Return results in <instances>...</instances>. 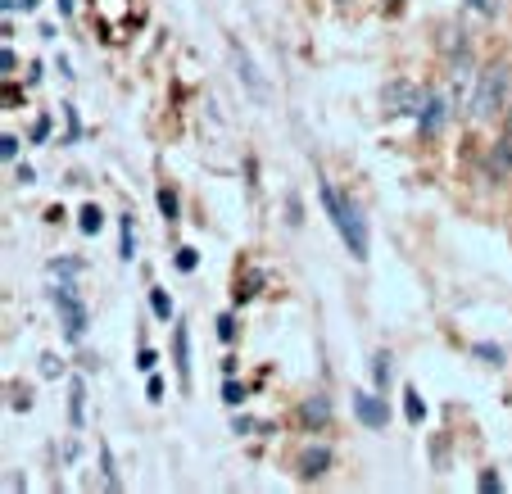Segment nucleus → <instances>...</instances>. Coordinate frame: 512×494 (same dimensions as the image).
<instances>
[{
  "mask_svg": "<svg viewBox=\"0 0 512 494\" xmlns=\"http://www.w3.org/2000/svg\"><path fill=\"white\" fill-rule=\"evenodd\" d=\"M372 381H377V390L390 386V354H377V359H372Z\"/></svg>",
  "mask_w": 512,
  "mask_h": 494,
  "instance_id": "13",
  "label": "nucleus"
},
{
  "mask_svg": "<svg viewBox=\"0 0 512 494\" xmlns=\"http://www.w3.org/2000/svg\"><path fill=\"white\" fill-rule=\"evenodd\" d=\"M78 227H82V232H87V236H96L100 227H105V214H100L96 204H87V209H82V214H78Z\"/></svg>",
  "mask_w": 512,
  "mask_h": 494,
  "instance_id": "12",
  "label": "nucleus"
},
{
  "mask_svg": "<svg viewBox=\"0 0 512 494\" xmlns=\"http://www.w3.org/2000/svg\"><path fill=\"white\" fill-rule=\"evenodd\" d=\"M318 195H322V209H327L331 223H336L340 241H345V245H349V254H354V259L363 263V259H368V223H363V214H358V204H354V200H345V195H340L331 182H322V186H318Z\"/></svg>",
  "mask_w": 512,
  "mask_h": 494,
  "instance_id": "1",
  "label": "nucleus"
},
{
  "mask_svg": "<svg viewBox=\"0 0 512 494\" xmlns=\"http://www.w3.org/2000/svg\"><path fill=\"white\" fill-rule=\"evenodd\" d=\"M68 395H73V404H68V417H73V427H82V422H87V381L73 377Z\"/></svg>",
  "mask_w": 512,
  "mask_h": 494,
  "instance_id": "11",
  "label": "nucleus"
},
{
  "mask_svg": "<svg viewBox=\"0 0 512 494\" xmlns=\"http://www.w3.org/2000/svg\"><path fill=\"white\" fill-rule=\"evenodd\" d=\"M467 5H472L476 14H494V10H499V0H467Z\"/></svg>",
  "mask_w": 512,
  "mask_h": 494,
  "instance_id": "25",
  "label": "nucleus"
},
{
  "mask_svg": "<svg viewBox=\"0 0 512 494\" xmlns=\"http://www.w3.org/2000/svg\"><path fill=\"white\" fill-rule=\"evenodd\" d=\"M100 467H105L109 490H118V472H114V454H109V445H100Z\"/></svg>",
  "mask_w": 512,
  "mask_h": 494,
  "instance_id": "17",
  "label": "nucleus"
},
{
  "mask_svg": "<svg viewBox=\"0 0 512 494\" xmlns=\"http://www.w3.org/2000/svg\"><path fill=\"white\" fill-rule=\"evenodd\" d=\"M223 395H227V404H241V399H245V390L236 386V381H227V386H223Z\"/></svg>",
  "mask_w": 512,
  "mask_h": 494,
  "instance_id": "24",
  "label": "nucleus"
},
{
  "mask_svg": "<svg viewBox=\"0 0 512 494\" xmlns=\"http://www.w3.org/2000/svg\"><path fill=\"white\" fill-rule=\"evenodd\" d=\"M476 490H481V494H499V490H503L499 472H481V481H476Z\"/></svg>",
  "mask_w": 512,
  "mask_h": 494,
  "instance_id": "19",
  "label": "nucleus"
},
{
  "mask_svg": "<svg viewBox=\"0 0 512 494\" xmlns=\"http://www.w3.org/2000/svg\"><path fill=\"white\" fill-rule=\"evenodd\" d=\"M132 254H136V232H132V214L123 218V259L132 263Z\"/></svg>",
  "mask_w": 512,
  "mask_h": 494,
  "instance_id": "18",
  "label": "nucleus"
},
{
  "mask_svg": "<svg viewBox=\"0 0 512 494\" xmlns=\"http://www.w3.org/2000/svg\"><path fill=\"white\" fill-rule=\"evenodd\" d=\"M445 123H449V96H426V105H422V114H417V127H422V136H440L445 132Z\"/></svg>",
  "mask_w": 512,
  "mask_h": 494,
  "instance_id": "6",
  "label": "nucleus"
},
{
  "mask_svg": "<svg viewBox=\"0 0 512 494\" xmlns=\"http://www.w3.org/2000/svg\"><path fill=\"white\" fill-rule=\"evenodd\" d=\"M59 14H73V0H59Z\"/></svg>",
  "mask_w": 512,
  "mask_h": 494,
  "instance_id": "28",
  "label": "nucleus"
},
{
  "mask_svg": "<svg viewBox=\"0 0 512 494\" xmlns=\"http://www.w3.org/2000/svg\"><path fill=\"white\" fill-rule=\"evenodd\" d=\"M218 336H223V340H236V318H232V313H227V318H218Z\"/></svg>",
  "mask_w": 512,
  "mask_h": 494,
  "instance_id": "20",
  "label": "nucleus"
},
{
  "mask_svg": "<svg viewBox=\"0 0 512 494\" xmlns=\"http://www.w3.org/2000/svg\"><path fill=\"white\" fill-rule=\"evenodd\" d=\"M340 5H349V0H340Z\"/></svg>",
  "mask_w": 512,
  "mask_h": 494,
  "instance_id": "29",
  "label": "nucleus"
},
{
  "mask_svg": "<svg viewBox=\"0 0 512 494\" xmlns=\"http://www.w3.org/2000/svg\"><path fill=\"white\" fill-rule=\"evenodd\" d=\"M195 263H200L195 259V250H177V268L182 272H195Z\"/></svg>",
  "mask_w": 512,
  "mask_h": 494,
  "instance_id": "21",
  "label": "nucleus"
},
{
  "mask_svg": "<svg viewBox=\"0 0 512 494\" xmlns=\"http://www.w3.org/2000/svg\"><path fill=\"white\" fill-rule=\"evenodd\" d=\"M0 155H5V159L19 155V136H5V141H0Z\"/></svg>",
  "mask_w": 512,
  "mask_h": 494,
  "instance_id": "23",
  "label": "nucleus"
},
{
  "mask_svg": "<svg viewBox=\"0 0 512 494\" xmlns=\"http://www.w3.org/2000/svg\"><path fill=\"white\" fill-rule=\"evenodd\" d=\"M46 132H50V118H41V123L32 127V141H46Z\"/></svg>",
  "mask_w": 512,
  "mask_h": 494,
  "instance_id": "27",
  "label": "nucleus"
},
{
  "mask_svg": "<svg viewBox=\"0 0 512 494\" xmlns=\"http://www.w3.org/2000/svg\"><path fill=\"white\" fill-rule=\"evenodd\" d=\"M408 404H404V413H408V422H413V427H417V422H422V417H426V404H422V395H417V390H408Z\"/></svg>",
  "mask_w": 512,
  "mask_h": 494,
  "instance_id": "14",
  "label": "nucleus"
},
{
  "mask_svg": "<svg viewBox=\"0 0 512 494\" xmlns=\"http://www.w3.org/2000/svg\"><path fill=\"white\" fill-rule=\"evenodd\" d=\"M354 413H358V422H363V427H372V431H386V422H390L386 399H377L372 390H358V395H354Z\"/></svg>",
  "mask_w": 512,
  "mask_h": 494,
  "instance_id": "5",
  "label": "nucleus"
},
{
  "mask_svg": "<svg viewBox=\"0 0 512 494\" xmlns=\"http://www.w3.org/2000/svg\"><path fill=\"white\" fill-rule=\"evenodd\" d=\"M300 422H304V427H327V422H331V404H327V395H313V399H304V408H300Z\"/></svg>",
  "mask_w": 512,
  "mask_h": 494,
  "instance_id": "9",
  "label": "nucleus"
},
{
  "mask_svg": "<svg viewBox=\"0 0 512 494\" xmlns=\"http://www.w3.org/2000/svg\"><path fill=\"white\" fill-rule=\"evenodd\" d=\"M327 467H331V449L327 445H313V449H304L300 454V476H309V481L313 476H322Z\"/></svg>",
  "mask_w": 512,
  "mask_h": 494,
  "instance_id": "8",
  "label": "nucleus"
},
{
  "mask_svg": "<svg viewBox=\"0 0 512 494\" xmlns=\"http://www.w3.org/2000/svg\"><path fill=\"white\" fill-rule=\"evenodd\" d=\"M173 354H177V377H182V386H186V381H191V336H186V327H177Z\"/></svg>",
  "mask_w": 512,
  "mask_h": 494,
  "instance_id": "10",
  "label": "nucleus"
},
{
  "mask_svg": "<svg viewBox=\"0 0 512 494\" xmlns=\"http://www.w3.org/2000/svg\"><path fill=\"white\" fill-rule=\"evenodd\" d=\"M232 64H236V73H241V82L254 91V96H268V82L259 78V68H254V59L245 55V46H241V41H232Z\"/></svg>",
  "mask_w": 512,
  "mask_h": 494,
  "instance_id": "7",
  "label": "nucleus"
},
{
  "mask_svg": "<svg viewBox=\"0 0 512 494\" xmlns=\"http://www.w3.org/2000/svg\"><path fill=\"white\" fill-rule=\"evenodd\" d=\"M422 105H426V96H422V87H413V82H386L381 87V109H386L390 118H399V114H422Z\"/></svg>",
  "mask_w": 512,
  "mask_h": 494,
  "instance_id": "4",
  "label": "nucleus"
},
{
  "mask_svg": "<svg viewBox=\"0 0 512 494\" xmlns=\"http://www.w3.org/2000/svg\"><path fill=\"white\" fill-rule=\"evenodd\" d=\"M155 200H159V214H164L168 223H173V218H177V195H173V191H168V186H164V191H159Z\"/></svg>",
  "mask_w": 512,
  "mask_h": 494,
  "instance_id": "16",
  "label": "nucleus"
},
{
  "mask_svg": "<svg viewBox=\"0 0 512 494\" xmlns=\"http://www.w3.org/2000/svg\"><path fill=\"white\" fill-rule=\"evenodd\" d=\"M476 354H481V359H490V363H499V359H503L499 345H476Z\"/></svg>",
  "mask_w": 512,
  "mask_h": 494,
  "instance_id": "26",
  "label": "nucleus"
},
{
  "mask_svg": "<svg viewBox=\"0 0 512 494\" xmlns=\"http://www.w3.org/2000/svg\"><path fill=\"white\" fill-rule=\"evenodd\" d=\"M136 368H141V372H155V349H141V354H136Z\"/></svg>",
  "mask_w": 512,
  "mask_h": 494,
  "instance_id": "22",
  "label": "nucleus"
},
{
  "mask_svg": "<svg viewBox=\"0 0 512 494\" xmlns=\"http://www.w3.org/2000/svg\"><path fill=\"white\" fill-rule=\"evenodd\" d=\"M150 309H155V318H173V300H168L164 291H150Z\"/></svg>",
  "mask_w": 512,
  "mask_h": 494,
  "instance_id": "15",
  "label": "nucleus"
},
{
  "mask_svg": "<svg viewBox=\"0 0 512 494\" xmlns=\"http://www.w3.org/2000/svg\"><path fill=\"white\" fill-rule=\"evenodd\" d=\"M508 87H512V73L503 64L481 68L476 91H472V118H476V123H490L494 114H503V109H508Z\"/></svg>",
  "mask_w": 512,
  "mask_h": 494,
  "instance_id": "2",
  "label": "nucleus"
},
{
  "mask_svg": "<svg viewBox=\"0 0 512 494\" xmlns=\"http://www.w3.org/2000/svg\"><path fill=\"white\" fill-rule=\"evenodd\" d=\"M50 300H55V309H59V327H64V336L78 345L82 336H87V304L78 300V291L68 286V281H59L55 291H50Z\"/></svg>",
  "mask_w": 512,
  "mask_h": 494,
  "instance_id": "3",
  "label": "nucleus"
}]
</instances>
